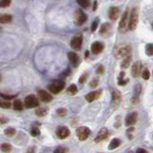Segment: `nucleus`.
<instances>
[{
    "label": "nucleus",
    "mask_w": 153,
    "mask_h": 153,
    "mask_svg": "<svg viewBox=\"0 0 153 153\" xmlns=\"http://www.w3.org/2000/svg\"><path fill=\"white\" fill-rule=\"evenodd\" d=\"M136 153H147V151H146V150L143 149V148H139V149H137Z\"/></svg>",
    "instance_id": "45"
},
{
    "label": "nucleus",
    "mask_w": 153,
    "mask_h": 153,
    "mask_svg": "<svg viewBox=\"0 0 153 153\" xmlns=\"http://www.w3.org/2000/svg\"><path fill=\"white\" fill-rule=\"evenodd\" d=\"M146 53L147 56H153V44L149 43L146 46Z\"/></svg>",
    "instance_id": "32"
},
{
    "label": "nucleus",
    "mask_w": 153,
    "mask_h": 153,
    "mask_svg": "<svg viewBox=\"0 0 153 153\" xmlns=\"http://www.w3.org/2000/svg\"><path fill=\"white\" fill-rule=\"evenodd\" d=\"M38 99L43 102H50L53 100L52 95L49 94L48 92H46L45 90H38Z\"/></svg>",
    "instance_id": "11"
},
{
    "label": "nucleus",
    "mask_w": 153,
    "mask_h": 153,
    "mask_svg": "<svg viewBox=\"0 0 153 153\" xmlns=\"http://www.w3.org/2000/svg\"><path fill=\"white\" fill-rule=\"evenodd\" d=\"M108 136H109V131H108L107 128L104 127L99 131L96 139H95V142H96V143H100V142L102 141H104L105 139H107Z\"/></svg>",
    "instance_id": "12"
},
{
    "label": "nucleus",
    "mask_w": 153,
    "mask_h": 153,
    "mask_svg": "<svg viewBox=\"0 0 153 153\" xmlns=\"http://www.w3.org/2000/svg\"><path fill=\"white\" fill-rule=\"evenodd\" d=\"M76 132H77V136H78L80 141H85V140L90 136L91 131L90 129L86 127V126H80V127L77 129Z\"/></svg>",
    "instance_id": "5"
},
{
    "label": "nucleus",
    "mask_w": 153,
    "mask_h": 153,
    "mask_svg": "<svg viewBox=\"0 0 153 153\" xmlns=\"http://www.w3.org/2000/svg\"><path fill=\"white\" fill-rule=\"evenodd\" d=\"M35 150H36L35 147L32 146V147H30V148L27 150V153H35Z\"/></svg>",
    "instance_id": "44"
},
{
    "label": "nucleus",
    "mask_w": 153,
    "mask_h": 153,
    "mask_svg": "<svg viewBox=\"0 0 153 153\" xmlns=\"http://www.w3.org/2000/svg\"><path fill=\"white\" fill-rule=\"evenodd\" d=\"M120 16V9L117 7H111L109 9V17L112 20H117Z\"/></svg>",
    "instance_id": "19"
},
{
    "label": "nucleus",
    "mask_w": 153,
    "mask_h": 153,
    "mask_svg": "<svg viewBox=\"0 0 153 153\" xmlns=\"http://www.w3.org/2000/svg\"><path fill=\"white\" fill-rule=\"evenodd\" d=\"M127 80H119V85H121V86H123V85H125L126 83H127Z\"/></svg>",
    "instance_id": "43"
},
{
    "label": "nucleus",
    "mask_w": 153,
    "mask_h": 153,
    "mask_svg": "<svg viewBox=\"0 0 153 153\" xmlns=\"http://www.w3.org/2000/svg\"><path fill=\"white\" fill-rule=\"evenodd\" d=\"M13 106H14V109L15 111H22L25 105L23 104V102H21L20 100H15L14 104H13Z\"/></svg>",
    "instance_id": "21"
},
{
    "label": "nucleus",
    "mask_w": 153,
    "mask_h": 153,
    "mask_svg": "<svg viewBox=\"0 0 153 153\" xmlns=\"http://www.w3.org/2000/svg\"><path fill=\"white\" fill-rule=\"evenodd\" d=\"M8 122H9V120H8V119L6 118V117H0V123H1V125H5V123H7Z\"/></svg>",
    "instance_id": "41"
},
{
    "label": "nucleus",
    "mask_w": 153,
    "mask_h": 153,
    "mask_svg": "<svg viewBox=\"0 0 153 153\" xmlns=\"http://www.w3.org/2000/svg\"><path fill=\"white\" fill-rule=\"evenodd\" d=\"M128 26V10H125L121 18L120 24H119V31L120 33H125Z\"/></svg>",
    "instance_id": "6"
},
{
    "label": "nucleus",
    "mask_w": 153,
    "mask_h": 153,
    "mask_svg": "<svg viewBox=\"0 0 153 153\" xmlns=\"http://www.w3.org/2000/svg\"><path fill=\"white\" fill-rule=\"evenodd\" d=\"M4 133H5V135L8 137H12L16 133V130H15V128H14V127H8L5 129Z\"/></svg>",
    "instance_id": "27"
},
{
    "label": "nucleus",
    "mask_w": 153,
    "mask_h": 153,
    "mask_svg": "<svg viewBox=\"0 0 153 153\" xmlns=\"http://www.w3.org/2000/svg\"><path fill=\"white\" fill-rule=\"evenodd\" d=\"M129 153H131V152H129Z\"/></svg>",
    "instance_id": "49"
},
{
    "label": "nucleus",
    "mask_w": 153,
    "mask_h": 153,
    "mask_svg": "<svg viewBox=\"0 0 153 153\" xmlns=\"http://www.w3.org/2000/svg\"><path fill=\"white\" fill-rule=\"evenodd\" d=\"M152 28H153V23H152Z\"/></svg>",
    "instance_id": "48"
},
{
    "label": "nucleus",
    "mask_w": 153,
    "mask_h": 153,
    "mask_svg": "<svg viewBox=\"0 0 153 153\" xmlns=\"http://www.w3.org/2000/svg\"><path fill=\"white\" fill-rule=\"evenodd\" d=\"M69 152V149L65 146H57L56 148L54 149V153H68Z\"/></svg>",
    "instance_id": "28"
},
{
    "label": "nucleus",
    "mask_w": 153,
    "mask_h": 153,
    "mask_svg": "<svg viewBox=\"0 0 153 153\" xmlns=\"http://www.w3.org/2000/svg\"><path fill=\"white\" fill-rule=\"evenodd\" d=\"M137 119H138V114L137 112L129 113L125 118V125L126 126H132L137 123Z\"/></svg>",
    "instance_id": "10"
},
{
    "label": "nucleus",
    "mask_w": 153,
    "mask_h": 153,
    "mask_svg": "<svg viewBox=\"0 0 153 153\" xmlns=\"http://www.w3.org/2000/svg\"><path fill=\"white\" fill-rule=\"evenodd\" d=\"M110 28H111V25H110L109 23H104L101 27V30H100V34H101V35H105V34L110 30Z\"/></svg>",
    "instance_id": "25"
},
{
    "label": "nucleus",
    "mask_w": 153,
    "mask_h": 153,
    "mask_svg": "<svg viewBox=\"0 0 153 153\" xmlns=\"http://www.w3.org/2000/svg\"><path fill=\"white\" fill-rule=\"evenodd\" d=\"M99 18H96V19L94 20V22L92 23V26H91V30L92 32H95L97 30V28H98V25H99Z\"/></svg>",
    "instance_id": "37"
},
{
    "label": "nucleus",
    "mask_w": 153,
    "mask_h": 153,
    "mask_svg": "<svg viewBox=\"0 0 153 153\" xmlns=\"http://www.w3.org/2000/svg\"><path fill=\"white\" fill-rule=\"evenodd\" d=\"M57 116H59V117H65V116L67 115V110L65 109V108H59V109L57 110Z\"/></svg>",
    "instance_id": "34"
},
{
    "label": "nucleus",
    "mask_w": 153,
    "mask_h": 153,
    "mask_svg": "<svg viewBox=\"0 0 153 153\" xmlns=\"http://www.w3.org/2000/svg\"><path fill=\"white\" fill-rule=\"evenodd\" d=\"M24 105L26 108H35L39 105L38 99L35 95H29L25 98L24 100Z\"/></svg>",
    "instance_id": "4"
},
{
    "label": "nucleus",
    "mask_w": 153,
    "mask_h": 153,
    "mask_svg": "<svg viewBox=\"0 0 153 153\" xmlns=\"http://www.w3.org/2000/svg\"><path fill=\"white\" fill-rule=\"evenodd\" d=\"M48 113V108L46 107H38V109L36 110V114L38 116V117H44V116L47 115Z\"/></svg>",
    "instance_id": "24"
},
{
    "label": "nucleus",
    "mask_w": 153,
    "mask_h": 153,
    "mask_svg": "<svg viewBox=\"0 0 153 153\" xmlns=\"http://www.w3.org/2000/svg\"><path fill=\"white\" fill-rule=\"evenodd\" d=\"M97 7H98V2L95 1L94 2V7H93V11H96L97 10Z\"/></svg>",
    "instance_id": "46"
},
{
    "label": "nucleus",
    "mask_w": 153,
    "mask_h": 153,
    "mask_svg": "<svg viewBox=\"0 0 153 153\" xmlns=\"http://www.w3.org/2000/svg\"><path fill=\"white\" fill-rule=\"evenodd\" d=\"M142 77H143V78H144V80H148L149 77H150V73H149L148 69H144V70L143 75H142Z\"/></svg>",
    "instance_id": "38"
},
{
    "label": "nucleus",
    "mask_w": 153,
    "mask_h": 153,
    "mask_svg": "<svg viewBox=\"0 0 153 153\" xmlns=\"http://www.w3.org/2000/svg\"><path fill=\"white\" fill-rule=\"evenodd\" d=\"M77 3L82 8H88L90 5V0H77Z\"/></svg>",
    "instance_id": "31"
},
{
    "label": "nucleus",
    "mask_w": 153,
    "mask_h": 153,
    "mask_svg": "<svg viewBox=\"0 0 153 153\" xmlns=\"http://www.w3.org/2000/svg\"><path fill=\"white\" fill-rule=\"evenodd\" d=\"M13 16L11 15H0V23L1 24H6V23L12 22Z\"/></svg>",
    "instance_id": "22"
},
{
    "label": "nucleus",
    "mask_w": 153,
    "mask_h": 153,
    "mask_svg": "<svg viewBox=\"0 0 153 153\" xmlns=\"http://www.w3.org/2000/svg\"><path fill=\"white\" fill-rule=\"evenodd\" d=\"M67 92H68V94H70V95H76L78 93V87H77L75 84H71V85L68 87Z\"/></svg>",
    "instance_id": "29"
},
{
    "label": "nucleus",
    "mask_w": 153,
    "mask_h": 153,
    "mask_svg": "<svg viewBox=\"0 0 153 153\" xmlns=\"http://www.w3.org/2000/svg\"><path fill=\"white\" fill-rule=\"evenodd\" d=\"M39 134H40V130H39V128L36 127V126H33L31 129V135L33 137H36V136H38Z\"/></svg>",
    "instance_id": "33"
},
{
    "label": "nucleus",
    "mask_w": 153,
    "mask_h": 153,
    "mask_svg": "<svg viewBox=\"0 0 153 153\" xmlns=\"http://www.w3.org/2000/svg\"><path fill=\"white\" fill-rule=\"evenodd\" d=\"M12 146H11L10 144H8V143H3V144H0V149L2 150L3 152L5 153H8V152H10L11 150H12Z\"/></svg>",
    "instance_id": "26"
},
{
    "label": "nucleus",
    "mask_w": 153,
    "mask_h": 153,
    "mask_svg": "<svg viewBox=\"0 0 153 153\" xmlns=\"http://www.w3.org/2000/svg\"><path fill=\"white\" fill-rule=\"evenodd\" d=\"M70 45L74 50H78L81 49V46H82V36H77L75 38H72V40L70 42Z\"/></svg>",
    "instance_id": "8"
},
{
    "label": "nucleus",
    "mask_w": 153,
    "mask_h": 153,
    "mask_svg": "<svg viewBox=\"0 0 153 153\" xmlns=\"http://www.w3.org/2000/svg\"><path fill=\"white\" fill-rule=\"evenodd\" d=\"M104 48V43H102V42H99V41H96V42H94V43H92V45H91V52L93 53L94 55H99L100 53L102 52Z\"/></svg>",
    "instance_id": "13"
},
{
    "label": "nucleus",
    "mask_w": 153,
    "mask_h": 153,
    "mask_svg": "<svg viewBox=\"0 0 153 153\" xmlns=\"http://www.w3.org/2000/svg\"><path fill=\"white\" fill-rule=\"evenodd\" d=\"M121 144H122V142H121V140H120V139H118V138L113 139L112 141H111V143L109 144L108 149H109V150H114V149L117 148V147L120 146H121Z\"/></svg>",
    "instance_id": "20"
},
{
    "label": "nucleus",
    "mask_w": 153,
    "mask_h": 153,
    "mask_svg": "<svg viewBox=\"0 0 153 153\" xmlns=\"http://www.w3.org/2000/svg\"><path fill=\"white\" fill-rule=\"evenodd\" d=\"M88 56H89V53H88V52H86V53H85V57H87Z\"/></svg>",
    "instance_id": "47"
},
{
    "label": "nucleus",
    "mask_w": 153,
    "mask_h": 153,
    "mask_svg": "<svg viewBox=\"0 0 153 153\" xmlns=\"http://www.w3.org/2000/svg\"><path fill=\"white\" fill-rule=\"evenodd\" d=\"M86 19H87V16L82 11H78V12H76L75 16H74V20H75V23L78 26L83 25L84 23H85Z\"/></svg>",
    "instance_id": "7"
},
{
    "label": "nucleus",
    "mask_w": 153,
    "mask_h": 153,
    "mask_svg": "<svg viewBox=\"0 0 153 153\" xmlns=\"http://www.w3.org/2000/svg\"><path fill=\"white\" fill-rule=\"evenodd\" d=\"M68 59H69V61L71 62V64L73 65L74 67H77L78 64H80V57L74 52L68 53Z\"/></svg>",
    "instance_id": "15"
},
{
    "label": "nucleus",
    "mask_w": 153,
    "mask_h": 153,
    "mask_svg": "<svg viewBox=\"0 0 153 153\" xmlns=\"http://www.w3.org/2000/svg\"><path fill=\"white\" fill-rule=\"evenodd\" d=\"M0 97H2L4 100H7V101H10V100L15 98V95H5L3 93H0Z\"/></svg>",
    "instance_id": "36"
},
{
    "label": "nucleus",
    "mask_w": 153,
    "mask_h": 153,
    "mask_svg": "<svg viewBox=\"0 0 153 153\" xmlns=\"http://www.w3.org/2000/svg\"><path fill=\"white\" fill-rule=\"evenodd\" d=\"M65 82L63 80H56L48 85V90L53 94H59L64 88Z\"/></svg>",
    "instance_id": "3"
},
{
    "label": "nucleus",
    "mask_w": 153,
    "mask_h": 153,
    "mask_svg": "<svg viewBox=\"0 0 153 153\" xmlns=\"http://www.w3.org/2000/svg\"><path fill=\"white\" fill-rule=\"evenodd\" d=\"M141 92H142V86L140 85V84H137L135 88H134V94H133L132 100H131V102H132L134 104L139 102V98H140V95H141Z\"/></svg>",
    "instance_id": "16"
},
{
    "label": "nucleus",
    "mask_w": 153,
    "mask_h": 153,
    "mask_svg": "<svg viewBox=\"0 0 153 153\" xmlns=\"http://www.w3.org/2000/svg\"><path fill=\"white\" fill-rule=\"evenodd\" d=\"M87 77H88V75H87V73H84L83 75L80 78V80H78V81H80V83H84V82H85V80H86V78H87Z\"/></svg>",
    "instance_id": "40"
},
{
    "label": "nucleus",
    "mask_w": 153,
    "mask_h": 153,
    "mask_svg": "<svg viewBox=\"0 0 153 153\" xmlns=\"http://www.w3.org/2000/svg\"><path fill=\"white\" fill-rule=\"evenodd\" d=\"M131 57H132V56H131V55H129V56L125 57V59H123V61L121 62V67H122L123 69H125V68L129 67L130 62H131Z\"/></svg>",
    "instance_id": "23"
},
{
    "label": "nucleus",
    "mask_w": 153,
    "mask_h": 153,
    "mask_svg": "<svg viewBox=\"0 0 153 153\" xmlns=\"http://www.w3.org/2000/svg\"><path fill=\"white\" fill-rule=\"evenodd\" d=\"M56 133H57V136L59 137V139H65L70 135V130L66 126H59V127L57 128Z\"/></svg>",
    "instance_id": "9"
},
{
    "label": "nucleus",
    "mask_w": 153,
    "mask_h": 153,
    "mask_svg": "<svg viewBox=\"0 0 153 153\" xmlns=\"http://www.w3.org/2000/svg\"><path fill=\"white\" fill-rule=\"evenodd\" d=\"M131 52H132V48L130 45L123 44V45L118 46L117 49L115 50V57L117 59H125V57L131 55Z\"/></svg>",
    "instance_id": "1"
},
{
    "label": "nucleus",
    "mask_w": 153,
    "mask_h": 153,
    "mask_svg": "<svg viewBox=\"0 0 153 153\" xmlns=\"http://www.w3.org/2000/svg\"><path fill=\"white\" fill-rule=\"evenodd\" d=\"M139 22V11L137 8H134L131 11L130 18L128 20V29L130 31H134L137 28Z\"/></svg>",
    "instance_id": "2"
},
{
    "label": "nucleus",
    "mask_w": 153,
    "mask_h": 153,
    "mask_svg": "<svg viewBox=\"0 0 153 153\" xmlns=\"http://www.w3.org/2000/svg\"><path fill=\"white\" fill-rule=\"evenodd\" d=\"M12 0H0V8H6L10 6Z\"/></svg>",
    "instance_id": "35"
},
{
    "label": "nucleus",
    "mask_w": 153,
    "mask_h": 153,
    "mask_svg": "<svg viewBox=\"0 0 153 153\" xmlns=\"http://www.w3.org/2000/svg\"><path fill=\"white\" fill-rule=\"evenodd\" d=\"M112 100H113V105L116 107L120 104L121 101H122V95L118 90H114L112 94Z\"/></svg>",
    "instance_id": "18"
},
{
    "label": "nucleus",
    "mask_w": 153,
    "mask_h": 153,
    "mask_svg": "<svg viewBox=\"0 0 153 153\" xmlns=\"http://www.w3.org/2000/svg\"><path fill=\"white\" fill-rule=\"evenodd\" d=\"M104 73V66H99L97 70V74H99V75H102V74Z\"/></svg>",
    "instance_id": "42"
},
{
    "label": "nucleus",
    "mask_w": 153,
    "mask_h": 153,
    "mask_svg": "<svg viewBox=\"0 0 153 153\" xmlns=\"http://www.w3.org/2000/svg\"><path fill=\"white\" fill-rule=\"evenodd\" d=\"M11 102L7 100H1L0 99V107L4 108V109H8V108L11 107Z\"/></svg>",
    "instance_id": "30"
},
{
    "label": "nucleus",
    "mask_w": 153,
    "mask_h": 153,
    "mask_svg": "<svg viewBox=\"0 0 153 153\" xmlns=\"http://www.w3.org/2000/svg\"><path fill=\"white\" fill-rule=\"evenodd\" d=\"M98 85H99V78H94V80H91V82H90L91 88H96Z\"/></svg>",
    "instance_id": "39"
},
{
    "label": "nucleus",
    "mask_w": 153,
    "mask_h": 153,
    "mask_svg": "<svg viewBox=\"0 0 153 153\" xmlns=\"http://www.w3.org/2000/svg\"><path fill=\"white\" fill-rule=\"evenodd\" d=\"M141 70H142V63L141 62H135L132 66V69H131V74L134 78H137L140 73H141Z\"/></svg>",
    "instance_id": "17"
},
{
    "label": "nucleus",
    "mask_w": 153,
    "mask_h": 153,
    "mask_svg": "<svg viewBox=\"0 0 153 153\" xmlns=\"http://www.w3.org/2000/svg\"><path fill=\"white\" fill-rule=\"evenodd\" d=\"M102 95V90H98V91H94V92H90L85 96V100L88 102H92L94 101H96L97 99H99Z\"/></svg>",
    "instance_id": "14"
}]
</instances>
